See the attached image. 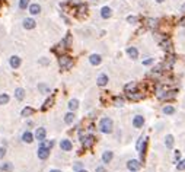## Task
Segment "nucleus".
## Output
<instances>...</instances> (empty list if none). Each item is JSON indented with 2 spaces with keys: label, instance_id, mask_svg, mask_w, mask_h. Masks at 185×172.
I'll return each mask as SVG.
<instances>
[{
  "label": "nucleus",
  "instance_id": "0eeeda50",
  "mask_svg": "<svg viewBox=\"0 0 185 172\" xmlns=\"http://www.w3.org/2000/svg\"><path fill=\"white\" fill-rule=\"evenodd\" d=\"M45 137H47V130H45L44 127L37 128V131H35V139L38 140V141H44Z\"/></svg>",
  "mask_w": 185,
  "mask_h": 172
},
{
  "label": "nucleus",
  "instance_id": "864d4df0",
  "mask_svg": "<svg viewBox=\"0 0 185 172\" xmlns=\"http://www.w3.org/2000/svg\"><path fill=\"white\" fill-rule=\"evenodd\" d=\"M77 172H88L86 169H80V171H77Z\"/></svg>",
  "mask_w": 185,
  "mask_h": 172
},
{
  "label": "nucleus",
  "instance_id": "09e8293b",
  "mask_svg": "<svg viewBox=\"0 0 185 172\" xmlns=\"http://www.w3.org/2000/svg\"><path fill=\"white\" fill-rule=\"evenodd\" d=\"M181 157V153L179 152H175V159H179Z\"/></svg>",
  "mask_w": 185,
  "mask_h": 172
},
{
  "label": "nucleus",
  "instance_id": "c9c22d12",
  "mask_svg": "<svg viewBox=\"0 0 185 172\" xmlns=\"http://www.w3.org/2000/svg\"><path fill=\"white\" fill-rule=\"evenodd\" d=\"M86 10H88V6H86V5H79V8H77V13L82 16V15L86 13Z\"/></svg>",
  "mask_w": 185,
  "mask_h": 172
},
{
  "label": "nucleus",
  "instance_id": "b1692460",
  "mask_svg": "<svg viewBox=\"0 0 185 172\" xmlns=\"http://www.w3.org/2000/svg\"><path fill=\"white\" fill-rule=\"evenodd\" d=\"M15 98H16L18 101H22V99L25 98V90L22 89V88H18V89L15 90Z\"/></svg>",
  "mask_w": 185,
  "mask_h": 172
},
{
  "label": "nucleus",
  "instance_id": "7ed1b4c3",
  "mask_svg": "<svg viewBox=\"0 0 185 172\" xmlns=\"http://www.w3.org/2000/svg\"><path fill=\"white\" fill-rule=\"evenodd\" d=\"M37 155H38V157H40V159L45 161V159H48V156H50V149L41 144V146L38 148V150H37Z\"/></svg>",
  "mask_w": 185,
  "mask_h": 172
},
{
  "label": "nucleus",
  "instance_id": "8fccbe9b",
  "mask_svg": "<svg viewBox=\"0 0 185 172\" xmlns=\"http://www.w3.org/2000/svg\"><path fill=\"white\" fill-rule=\"evenodd\" d=\"M181 12H182V13H185V3L181 6Z\"/></svg>",
  "mask_w": 185,
  "mask_h": 172
},
{
  "label": "nucleus",
  "instance_id": "f704fd0d",
  "mask_svg": "<svg viewBox=\"0 0 185 172\" xmlns=\"http://www.w3.org/2000/svg\"><path fill=\"white\" fill-rule=\"evenodd\" d=\"M114 105H115V107H123V105H124V99L120 98V96H115V98H114Z\"/></svg>",
  "mask_w": 185,
  "mask_h": 172
},
{
  "label": "nucleus",
  "instance_id": "f03ea898",
  "mask_svg": "<svg viewBox=\"0 0 185 172\" xmlns=\"http://www.w3.org/2000/svg\"><path fill=\"white\" fill-rule=\"evenodd\" d=\"M59 64L61 70H70L73 66V58L70 56H60L59 58Z\"/></svg>",
  "mask_w": 185,
  "mask_h": 172
},
{
  "label": "nucleus",
  "instance_id": "a878e982",
  "mask_svg": "<svg viewBox=\"0 0 185 172\" xmlns=\"http://www.w3.org/2000/svg\"><path fill=\"white\" fill-rule=\"evenodd\" d=\"M35 111H34V108H31V107H25L24 109H22V117H31V115L34 114Z\"/></svg>",
  "mask_w": 185,
  "mask_h": 172
},
{
  "label": "nucleus",
  "instance_id": "5701e85b",
  "mask_svg": "<svg viewBox=\"0 0 185 172\" xmlns=\"http://www.w3.org/2000/svg\"><path fill=\"white\" fill-rule=\"evenodd\" d=\"M77 108H79V101H77V99H70V101H69V109H70L72 112H75Z\"/></svg>",
  "mask_w": 185,
  "mask_h": 172
},
{
  "label": "nucleus",
  "instance_id": "3c124183",
  "mask_svg": "<svg viewBox=\"0 0 185 172\" xmlns=\"http://www.w3.org/2000/svg\"><path fill=\"white\" fill-rule=\"evenodd\" d=\"M50 172H61V171H60V169H51Z\"/></svg>",
  "mask_w": 185,
  "mask_h": 172
},
{
  "label": "nucleus",
  "instance_id": "c756f323",
  "mask_svg": "<svg viewBox=\"0 0 185 172\" xmlns=\"http://www.w3.org/2000/svg\"><path fill=\"white\" fill-rule=\"evenodd\" d=\"M175 90H169V92H165L162 96H160V99H171V98H175Z\"/></svg>",
  "mask_w": 185,
  "mask_h": 172
},
{
  "label": "nucleus",
  "instance_id": "aec40b11",
  "mask_svg": "<svg viewBox=\"0 0 185 172\" xmlns=\"http://www.w3.org/2000/svg\"><path fill=\"white\" fill-rule=\"evenodd\" d=\"M75 120H76V115H75V112H72V111L64 115V123L66 124H73Z\"/></svg>",
  "mask_w": 185,
  "mask_h": 172
},
{
  "label": "nucleus",
  "instance_id": "ea45409f",
  "mask_svg": "<svg viewBox=\"0 0 185 172\" xmlns=\"http://www.w3.org/2000/svg\"><path fill=\"white\" fill-rule=\"evenodd\" d=\"M42 146H45V148L51 149V148H53V146H54V141H53V140H48V141H45V140H44V143H42Z\"/></svg>",
  "mask_w": 185,
  "mask_h": 172
},
{
  "label": "nucleus",
  "instance_id": "c85d7f7f",
  "mask_svg": "<svg viewBox=\"0 0 185 172\" xmlns=\"http://www.w3.org/2000/svg\"><path fill=\"white\" fill-rule=\"evenodd\" d=\"M38 90H40L41 93H48V92H50V86L45 85V83H40V85H38Z\"/></svg>",
  "mask_w": 185,
  "mask_h": 172
},
{
  "label": "nucleus",
  "instance_id": "603ef678",
  "mask_svg": "<svg viewBox=\"0 0 185 172\" xmlns=\"http://www.w3.org/2000/svg\"><path fill=\"white\" fill-rule=\"evenodd\" d=\"M156 2H158V3H163L165 0H156Z\"/></svg>",
  "mask_w": 185,
  "mask_h": 172
},
{
  "label": "nucleus",
  "instance_id": "58836bf2",
  "mask_svg": "<svg viewBox=\"0 0 185 172\" xmlns=\"http://www.w3.org/2000/svg\"><path fill=\"white\" fill-rule=\"evenodd\" d=\"M163 70V64H158L156 67H153V73H162Z\"/></svg>",
  "mask_w": 185,
  "mask_h": 172
},
{
  "label": "nucleus",
  "instance_id": "c03bdc74",
  "mask_svg": "<svg viewBox=\"0 0 185 172\" xmlns=\"http://www.w3.org/2000/svg\"><path fill=\"white\" fill-rule=\"evenodd\" d=\"M5 155H6V149H5V148H0V159H2V157H3Z\"/></svg>",
  "mask_w": 185,
  "mask_h": 172
},
{
  "label": "nucleus",
  "instance_id": "a18cd8bd",
  "mask_svg": "<svg viewBox=\"0 0 185 172\" xmlns=\"http://www.w3.org/2000/svg\"><path fill=\"white\" fill-rule=\"evenodd\" d=\"M95 172H105V168H104V166H98V168L95 169Z\"/></svg>",
  "mask_w": 185,
  "mask_h": 172
},
{
  "label": "nucleus",
  "instance_id": "393cba45",
  "mask_svg": "<svg viewBox=\"0 0 185 172\" xmlns=\"http://www.w3.org/2000/svg\"><path fill=\"white\" fill-rule=\"evenodd\" d=\"M162 111H163V114H165V115H172V114H175V108L172 107V105H165Z\"/></svg>",
  "mask_w": 185,
  "mask_h": 172
},
{
  "label": "nucleus",
  "instance_id": "20e7f679",
  "mask_svg": "<svg viewBox=\"0 0 185 172\" xmlns=\"http://www.w3.org/2000/svg\"><path fill=\"white\" fill-rule=\"evenodd\" d=\"M95 141H96V139H95V136H92V134H89V136H85L83 139V148L85 149H91L95 144Z\"/></svg>",
  "mask_w": 185,
  "mask_h": 172
},
{
  "label": "nucleus",
  "instance_id": "473e14b6",
  "mask_svg": "<svg viewBox=\"0 0 185 172\" xmlns=\"http://www.w3.org/2000/svg\"><path fill=\"white\" fill-rule=\"evenodd\" d=\"M26 8H29V0H19V9L25 10Z\"/></svg>",
  "mask_w": 185,
  "mask_h": 172
},
{
  "label": "nucleus",
  "instance_id": "de8ad7c7",
  "mask_svg": "<svg viewBox=\"0 0 185 172\" xmlns=\"http://www.w3.org/2000/svg\"><path fill=\"white\" fill-rule=\"evenodd\" d=\"M179 25H181V26H185V18H182V19L179 21Z\"/></svg>",
  "mask_w": 185,
  "mask_h": 172
},
{
  "label": "nucleus",
  "instance_id": "4c0bfd02",
  "mask_svg": "<svg viewBox=\"0 0 185 172\" xmlns=\"http://www.w3.org/2000/svg\"><path fill=\"white\" fill-rule=\"evenodd\" d=\"M177 169L178 171H185V159H182V161H179V162H178Z\"/></svg>",
  "mask_w": 185,
  "mask_h": 172
},
{
  "label": "nucleus",
  "instance_id": "9b49d317",
  "mask_svg": "<svg viewBox=\"0 0 185 172\" xmlns=\"http://www.w3.org/2000/svg\"><path fill=\"white\" fill-rule=\"evenodd\" d=\"M124 90H126V93H134V92H137V83L136 82L127 83L124 86Z\"/></svg>",
  "mask_w": 185,
  "mask_h": 172
},
{
  "label": "nucleus",
  "instance_id": "bb28decb",
  "mask_svg": "<svg viewBox=\"0 0 185 172\" xmlns=\"http://www.w3.org/2000/svg\"><path fill=\"white\" fill-rule=\"evenodd\" d=\"M146 25L152 28V29H155L156 26H158V19H153V18H149L147 21H146Z\"/></svg>",
  "mask_w": 185,
  "mask_h": 172
},
{
  "label": "nucleus",
  "instance_id": "72a5a7b5",
  "mask_svg": "<svg viewBox=\"0 0 185 172\" xmlns=\"http://www.w3.org/2000/svg\"><path fill=\"white\" fill-rule=\"evenodd\" d=\"M8 102H9V95L2 93V95H0V105H6Z\"/></svg>",
  "mask_w": 185,
  "mask_h": 172
},
{
  "label": "nucleus",
  "instance_id": "f8f14e48",
  "mask_svg": "<svg viewBox=\"0 0 185 172\" xmlns=\"http://www.w3.org/2000/svg\"><path fill=\"white\" fill-rule=\"evenodd\" d=\"M35 25H37V22H35L32 18H26V19H24V28H25V29H34Z\"/></svg>",
  "mask_w": 185,
  "mask_h": 172
},
{
  "label": "nucleus",
  "instance_id": "49530a36",
  "mask_svg": "<svg viewBox=\"0 0 185 172\" xmlns=\"http://www.w3.org/2000/svg\"><path fill=\"white\" fill-rule=\"evenodd\" d=\"M70 3H72V5H80L82 0H70Z\"/></svg>",
  "mask_w": 185,
  "mask_h": 172
},
{
  "label": "nucleus",
  "instance_id": "423d86ee",
  "mask_svg": "<svg viewBox=\"0 0 185 172\" xmlns=\"http://www.w3.org/2000/svg\"><path fill=\"white\" fill-rule=\"evenodd\" d=\"M140 166H142L140 162H139V161H136V159H131V161H128V162H127V168H128L131 172H137L139 169H140Z\"/></svg>",
  "mask_w": 185,
  "mask_h": 172
},
{
  "label": "nucleus",
  "instance_id": "6ab92c4d",
  "mask_svg": "<svg viewBox=\"0 0 185 172\" xmlns=\"http://www.w3.org/2000/svg\"><path fill=\"white\" fill-rule=\"evenodd\" d=\"M160 47L165 50V51H171L172 50V41L169 38H165L163 41H160Z\"/></svg>",
  "mask_w": 185,
  "mask_h": 172
},
{
  "label": "nucleus",
  "instance_id": "a211bd4d",
  "mask_svg": "<svg viewBox=\"0 0 185 172\" xmlns=\"http://www.w3.org/2000/svg\"><path fill=\"white\" fill-rule=\"evenodd\" d=\"M63 48H70L72 47V34H67L66 35V38L61 41V44H60Z\"/></svg>",
  "mask_w": 185,
  "mask_h": 172
},
{
  "label": "nucleus",
  "instance_id": "9d476101",
  "mask_svg": "<svg viewBox=\"0 0 185 172\" xmlns=\"http://www.w3.org/2000/svg\"><path fill=\"white\" fill-rule=\"evenodd\" d=\"M101 61H102L101 54H92V56L89 57V63H91L92 66H99L101 64Z\"/></svg>",
  "mask_w": 185,
  "mask_h": 172
},
{
  "label": "nucleus",
  "instance_id": "dca6fc26",
  "mask_svg": "<svg viewBox=\"0 0 185 172\" xmlns=\"http://www.w3.org/2000/svg\"><path fill=\"white\" fill-rule=\"evenodd\" d=\"M9 64H10L12 69H18V67L21 66V58L18 57V56H12L10 60H9Z\"/></svg>",
  "mask_w": 185,
  "mask_h": 172
},
{
  "label": "nucleus",
  "instance_id": "f257e3e1",
  "mask_svg": "<svg viewBox=\"0 0 185 172\" xmlns=\"http://www.w3.org/2000/svg\"><path fill=\"white\" fill-rule=\"evenodd\" d=\"M112 128H114V123L110 117H104L99 123V130L104 133V134H110L112 133Z\"/></svg>",
  "mask_w": 185,
  "mask_h": 172
},
{
  "label": "nucleus",
  "instance_id": "2f4dec72",
  "mask_svg": "<svg viewBox=\"0 0 185 172\" xmlns=\"http://www.w3.org/2000/svg\"><path fill=\"white\" fill-rule=\"evenodd\" d=\"M53 102H54V96H51L50 99H47V101H45V104H44L42 109H44V111H47V109H48V108L53 105Z\"/></svg>",
  "mask_w": 185,
  "mask_h": 172
},
{
  "label": "nucleus",
  "instance_id": "79ce46f5",
  "mask_svg": "<svg viewBox=\"0 0 185 172\" xmlns=\"http://www.w3.org/2000/svg\"><path fill=\"white\" fill-rule=\"evenodd\" d=\"M153 58H147V60H144L143 61V66H150V64H153Z\"/></svg>",
  "mask_w": 185,
  "mask_h": 172
},
{
  "label": "nucleus",
  "instance_id": "cd10ccee",
  "mask_svg": "<svg viewBox=\"0 0 185 172\" xmlns=\"http://www.w3.org/2000/svg\"><path fill=\"white\" fill-rule=\"evenodd\" d=\"M0 169H2V171H6V172H10V171H13V165L10 164V162L2 164L0 165Z\"/></svg>",
  "mask_w": 185,
  "mask_h": 172
},
{
  "label": "nucleus",
  "instance_id": "39448f33",
  "mask_svg": "<svg viewBox=\"0 0 185 172\" xmlns=\"http://www.w3.org/2000/svg\"><path fill=\"white\" fill-rule=\"evenodd\" d=\"M60 149H61L63 152H70V150L73 149V143L67 139H63L60 141Z\"/></svg>",
  "mask_w": 185,
  "mask_h": 172
},
{
  "label": "nucleus",
  "instance_id": "1a4fd4ad",
  "mask_svg": "<svg viewBox=\"0 0 185 172\" xmlns=\"http://www.w3.org/2000/svg\"><path fill=\"white\" fill-rule=\"evenodd\" d=\"M101 16H102V19H110L112 16V9L108 8V6H104L101 9Z\"/></svg>",
  "mask_w": 185,
  "mask_h": 172
},
{
  "label": "nucleus",
  "instance_id": "37998d69",
  "mask_svg": "<svg viewBox=\"0 0 185 172\" xmlns=\"http://www.w3.org/2000/svg\"><path fill=\"white\" fill-rule=\"evenodd\" d=\"M40 63H41L42 66H47L48 63H50V60H47V58H41V60H40Z\"/></svg>",
  "mask_w": 185,
  "mask_h": 172
},
{
  "label": "nucleus",
  "instance_id": "6e6552de",
  "mask_svg": "<svg viewBox=\"0 0 185 172\" xmlns=\"http://www.w3.org/2000/svg\"><path fill=\"white\" fill-rule=\"evenodd\" d=\"M133 125H134L136 128H142L144 125V117L143 115H136L134 118H133Z\"/></svg>",
  "mask_w": 185,
  "mask_h": 172
},
{
  "label": "nucleus",
  "instance_id": "4be33fe9",
  "mask_svg": "<svg viewBox=\"0 0 185 172\" xmlns=\"http://www.w3.org/2000/svg\"><path fill=\"white\" fill-rule=\"evenodd\" d=\"M96 83H98V86H105L107 83H108V76L107 74H99V77H98V80H96Z\"/></svg>",
  "mask_w": 185,
  "mask_h": 172
},
{
  "label": "nucleus",
  "instance_id": "f3484780",
  "mask_svg": "<svg viewBox=\"0 0 185 172\" xmlns=\"http://www.w3.org/2000/svg\"><path fill=\"white\" fill-rule=\"evenodd\" d=\"M22 141H24V143H32V141H34L32 133H31V131H24V134H22Z\"/></svg>",
  "mask_w": 185,
  "mask_h": 172
},
{
  "label": "nucleus",
  "instance_id": "4468645a",
  "mask_svg": "<svg viewBox=\"0 0 185 172\" xmlns=\"http://www.w3.org/2000/svg\"><path fill=\"white\" fill-rule=\"evenodd\" d=\"M29 13H31V15H40V13H41V6H40L38 3L29 5Z\"/></svg>",
  "mask_w": 185,
  "mask_h": 172
},
{
  "label": "nucleus",
  "instance_id": "e433bc0d",
  "mask_svg": "<svg viewBox=\"0 0 185 172\" xmlns=\"http://www.w3.org/2000/svg\"><path fill=\"white\" fill-rule=\"evenodd\" d=\"M127 22L128 24H131V25H134L139 22V18L137 16H127Z\"/></svg>",
  "mask_w": 185,
  "mask_h": 172
},
{
  "label": "nucleus",
  "instance_id": "7c9ffc66",
  "mask_svg": "<svg viewBox=\"0 0 185 172\" xmlns=\"http://www.w3.org/2000/svg\"><path fill=\"white\" fill-rule=\"evenodd\" d=\"M128 98L131 99V101H139V99L143 98V95L139 93V92H134V93H128Z\"/></svg>",
  "mask_w": 185,
  "mask_h": 172
},
{
  "label": "nucleus",
  "instance_id": "a19ab883",
  "mask_svg": "<svg viewBox=\"0 0 185 172\" xmlns=\"http://www.w3.org/2000/svg\"><path fill=\"white\" fill-rule=\"evenodd\" d=\"M82 166H83V165H82V162H76V164L73 165V169L77 172V171H80V169H83Z\"/></svg>",
  "mask_w": 185,
  "mask_h": 172
},
{
  "label": "nucleus",
  "instance_id": "ddd939ff",
  "mask_svg": "<svg viewBox=\"0 0 185 172\" xmlns=\"http://www.w3.org/2000/svg\"><path fill=\"white\" fill-rule=\"evenodd\" d=\"M127 54H128L130 58L137 60V58H139V50L136 48V47H128V48H127Z\"/></svg>",
  "mask_w": 185,
  "mask_h": 172
},
{
  "label": "nucleus",
  "instance_id": "412c9836",
  "mask_svg": "<svg viewBox=\"0 0 185 172\" xmlns=\"http://www.w3.org/2000/svg\"><path fill=\"white\" fill-rule=\"evenodd\" d=\"M174 143H175L174 136H172V134H168V136L165 137V146H166L168 149H172L174 148Z\"/></svg>",
  "mask_w": 185,
  "mask_h": 172
},
{
  "label": "nucleus",
  "instance_id": "2eb2a0df",
  "mask_svg": "<svg viewBox=\"0 0 185 172\" xmlns=\"http://www.w3.org/2000/svg\"><path fill=\"white\" fill-rule=\"evenodd\" d=\"M112 157H114V152L107 150V152H104V155H102V162H104V164H110L111 161H112Z\"/></svg>",
  "mask_w": 185,
  "mask_h": 172
}]
</instances>
